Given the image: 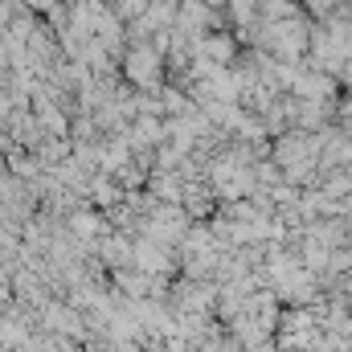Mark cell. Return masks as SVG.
Instances as JSON below:
<instances>
[{
  "label": "cell",
  "mask_w": 352,
  "mask_h": 352,
  "mask_svg": "<svg viewBox=\"0 0 352 352\" xmlns=\"http://www.w3.org/2000/svg\"><path fill=\"white\" fill-rule=\"evenodd\" d=\"M123 74H127L135 87H148V90L160 87V78H164V62H160L156 45H148V41L131 45V50H127V62H123Z\"/></svg>",
  "instance_id": "1"
},
{
  "label": "cell",
  "mask_w": 352,
  "mask_h": 352,
  "mask_svg": "<svg viewBox=\"0 0 352 352\" xmlns=\"http://www.w3.org/2000/svg\"><path fill=\"white\" fill-rule=\"evenodd\" d=\"M201 4H221V0H201Z\"/></svg>",
  "instance_id": "2"
}]
</instances>
